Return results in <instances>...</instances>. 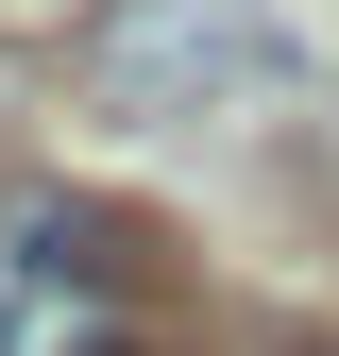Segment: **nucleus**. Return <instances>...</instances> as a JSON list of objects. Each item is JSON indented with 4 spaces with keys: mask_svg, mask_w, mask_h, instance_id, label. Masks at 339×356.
<instances>
[{
    "mask_svg": "<svg viewBox=\"0 0 339 356\" xmlns=\"http://www.w3.org/2000/svg\"><path fill=\"white\" fill-rule=\"evenodd\" d=\"M272 0H85V34H68V85L102 119H221L272 85Z\"/></svg>",
    "mask_w": 339,
    "mask_h": 356,
    "instance_id": "obj_2",
    "label": "nucleus"
},
{
    "mask_svg": "<svg viewBox=\"0 0 339 356\" xmlns=\"http://www.w3.org/2000/svg\"><path fill=\"white\" fill-rule=\"evenodd\" d=\"M0 356H153V238L119 204H0Z\"/></svg>",
    "mask_w": 339,
    "mask_h": 356,
    "instance_id": "obj_1",
    "label": "nucleus"
}]
</instances>
